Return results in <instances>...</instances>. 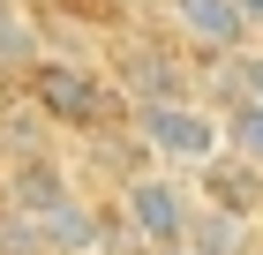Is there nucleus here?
Returning <instances> with one entry per match:
<instances>
[{
    "instance_id": "obj_1",
    "label": "nucleus",
    "mask_w": 263,
    "mask_h": 255,
    "mask_svg": "<svg viewBox=\"0 0 263 255\" xmlns=\"http://www.w3.org/2000/svg\"><path fill=\"white\" fill-rule=\"evenodd\" d=\"M136 143L158 165H218L226 158V120H211L188 98H158V105H136Z\"/></svg>"
},
{
    "instance_id": "obj_3",
    "label": "nucleus",
    "mask_w": 263,
    "mask_h": 255,
    "mask_svg": "<svg viewBox=\"0 0 263 255\" xmlns=\"http://www.w3.org/2000/svg\"><path fill=\"white\" fill-rule=\"evenodd\" d=\"M30 105H45V113L68 120V128H90V120L105 113V83L90 75V68H76V60H38V68H30Z\"/></svg>"
},
{
    "instance_id": "obj_9",
    "label": "nucleus",
    "mask_w": 263,
    "mask_h": 255,
    "mask_svg": "<svg viewBox=\"0 0 263 255\" xmlns=\"http://www.w3.org/2000/svg\"><path fill=\"white\" fill-rule=\"evenodd\" d=\"M226 98L263 105V53H226Z\"/></svg>"
},
{
    "instance_id": "obj_7",
    "label": "nucleus",
    "mask_w": 263,
    "mask_h": 255,
    "mask_svg": "<svg viewBox=\"0 0 263 255\" xmlns=\"http://www.w3.org/2000/svg\"><path fill=\"white\" fill-rule=\"evenodd\" d=\"M0 68H38V30L23 23V0H0Z\"/></svg>"
},
{
    "instance_id": "obj_5",
    "label": "nucleus",
    "mask_w": 263,
    "mask_h": 255,
    "mask_svg": "<svg viewBox=\"0 0 263 255\" xmlns=\"http://www.w3.org/2000/svg\"><path fill=\"white\" fill-rule=\"evenodd\" d=\"M38 233L53 255H83L90 240H98V225H90V210H83V195H61L53 210H38Z\"/></svg>"
},
{
    "instance_id": "obj_6",
    "label": "nucleus",
    "mask_w": 263,
    "mask_h": 255,
    "mask_svg": "<svg viewBox=\"0 0 263 255\" xmlns=\"http://www.w3.org/2000/svg\"><path fill=\"white\" fill-rule=\"evenodd\" d=\"M121 83L136 90L143 105H158V98H181V75H173V60H165V53H151V45L121 53Z\"/></svg>"
},
{
    "instance_id": "obj_10",
    "label": "nucleus",
    "mask_w": 263,
    "mask_h": 255,
    "mask_svg": "<svg viewBox=\"0 0 263 255\" xmlns=\"http://www.w3.org/2000/svg\"><path fill=\"white\" fill-rule=\"evenodd\" d=\"M241 15H248V23H256V30H263V0H241Z\"/></svg>"
},
{
    "instance_id": "obj_4",
    "label": "nucleus",
    "mask_w": 263,
    "mask_h": 255,
    "mask_svg": "<svg viewBox=\"0 0 263 255\" xmlns=\"http://www.w3.org/2000/svg\"><path fill=\"white\" fill-rule=\"evenodd\" d=\"M165 15H173V30H181L196 53H211V60L241 53L248 30H256V23L241 15V0H165Z\"/></svg>"
},
{
    "instance_id": "obj_2",
    "label": "nucleus",
    "mask_w": 263,
    "mask_h": 255,
    "mask_svg": "<svg viewBox=\"0 0 263 255\" xmlns=\"http://www.w3.org/2000/svg\"><path fill=\"white\" fill-rule=\"evenodd\" d=\"M121 218H128V233H136L143 248L158 255V248H181V240H188V225H196V203H188L165 173H136V180L121 188Z\"/></svg>"
},
{
    "instance_id": "obj_8",
    "label": "nucleus",
    "mask_w": 263,
    "mask_h": 255,
    "mask_svg": "<svg viewBox=\"0 0 263 255\" xmlns=\"http://www.w3.org/2000/svg\"><path fill=\"white\" fill-rule=\"evenodd\" d=\"M226 150L263 173V105H233V113H226Z\"/></svg>"
},
{
    "instance_id": "obj_11",
    "label": "nucleus",
    "mask_w": 263,
    "mask_h": 255,
    "mask_svg": "<svg viewBox=\"0 0 263 255\" xmlns=\"http://www.w3.org/2000/svg\"><path fill=\"white\" fill-rule=\"evenodd\" d=\"M158 255H203V248H188V240H181V248H158Z\"/></svg>"
}]
</instances>
